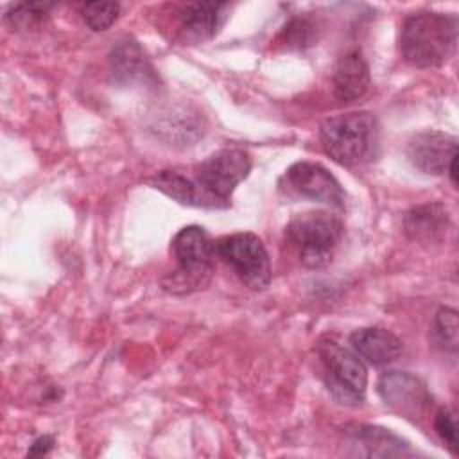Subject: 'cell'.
<instances>
[{"label": "cell", "instance_id": "cell-13", "mask_svg": "<svg viewBox=\"0 0 459 459\" xmlns=\"http://www.w3.org/2000/svg\"><path fill=\"white\" fill-rule=\"evenodd\" d=\"M369 66L366 57L359 50H351L339 57L333 75L332 88L333 95L341 102H353L360 99L369 88Z\"/></svg>", "mask_w": 459, "mask_h": 459}, {"label": "cell", "instance_id": "cell-12", "mask_svg": "<svg viewBox=\"0 0 459 459\" xmlns=\"http://www.w3.org/2000/svg\"><path fill=\"white\" fill-rule=\"evenodd\" d=\"M109 74L117 84H134L154 81V68L143 48L134 39L120 41L109 54Z\"/></svg>", "mask_w": 459, "mask_h": 459}, {"label": "cell", "instance_id": "cell-19", "mask_svg": "<svg viewBox=\"0 0 459 459\" xmlns=\"http://www.w3.org/2000/svg\"><path fill=\"white\" fill-rule=\"evenodd\" d=\"M120 5L117 2H86L81 5L82 22L95 32L109 29L118 18Z\"/></svg>", "mask_w": 459, "mask_h": 459}, {"label": "cell", "instance_id": "cell-2", "mask_svg": "<svg viewBox=\"0 0 459 459\" xmlns=\"http://www.w3.org/2000/svg\"><path fill=\"white\" fill-rule=\"evenodd\" d=\"M323 151L339 165L359 167L377 158L380 147L378 120L369 111H350L326 118L319 127Z\"/></svg>", "mask_w": 459, "mask_h": 459}, {"label": "cell", "instance_id": "cell-6", "mask_svg": "<svg viewBox=\"0 0 459 459\" xmlns=\"http://www.w3.org/2000/svg\"><path fill=\"white\" fill-rule=\"evenodd\" d=\"M215 255L233 269L240 281L262 290L271 281V262L264 242L249 231L224 235L215 242Z\"/></svg>", "mask_w": 459, "mask_h": 459}, {"label": "cell", "instance_id": "cell-22", "mask_svg": "<svg viewBox=\"0 0 459 459\" xmlns=\"http://www.w3.org/2000/svg\"><path fill=\"white\" fill-rule=\"evenodd\" d=\"M434 430L437 432V436L443 439V443L452 450V454L457 452V421H455V416L441 407L434 412Z\"/></svg>", "mask_w": 459, "mask_h": 459}, {"label": "cell", "instance_id": "cell-14", "mask_svg": "<svg viewBox=\"0 0 459 459\" xmlns=\"http://www.w3.org/2000/svg\"><path fill=\"white\" fill-rule=\"evenodd\" d=\"M351 350L371 366H385L402 351V341L385 328H359L350 335Z\"/></svg>", "mask_w": 459, "mask_h": 459}, {"label": "cell", "instance_id": "cell-16", "mask_svg": "<svg viewBox=\"0 0 459 459\" xmlns=\"http://www.w3.org/2000/svg\"><path fill=\"white\" fill-rule=\"evenodd\" d=\"M149 183L163 192L165 195L172 197L174 201L188 206H213L210 197L201 190L195 179L186 178L178 170H160L154 174Z\"/></svg>", "mask_w": 459, "mask_h": 459}, {"label": "cell", "instance_id": "cell-15", "mask_svg": "<svg viewBox=\"0 0 459 459\" xmlns=\"http://www.w3.org/2000/svg\"><path fill=\"white\" fill-rule=\"evenodd\" d=\"M405 233L418 242H437L448 228V213L439 203L420 204L403 219Z\"/></svg>", "mask_w": 459, "mask_h": 459}, {"label": "cell", "instance_id": "cell-10", "mask_svg": "<svg viewBox=\"0 0 459 459\" xmlns=\"http://www.w3.org/2000/svg\"><path fill=\"white\" fill-rule=\"evenodd\" d=\"M407 158L423 174H446L457 160V138L443 131H421L409 140Z\"/></svg>", "mask_w": 459, "mask_h": 459}, {"label": "cell", "instance_id": "cell-1", "mask_svg": "<svg viewBox=\"0 0 459 459\" xmlns=\"http://www.w3.org/2000/svg\"><path fill=\"white\" fill-rule=\"evenodd\" d=\"M457 34L459 22L452 13H412L400 27L402 57L418 68L439 66L455 52Z\"/></svg>", "mask_w": 459, "mask_h": 459}, {"label": "cell", "instance_id": "cell-5", "mask_svg": "<svg viewBox=\"0 0 459 459\" xmlns=\"http://www.w3.org/2000/svg\"><path fill=\"white\" fill-rule=\"evenodd\" d=\"M342 235V221L330 212L298 213L285 226L289 244L307 267H325L330 264Z\"/></svg>", "mask_w": 459, "mask_h": 459}, {"label": "cell", "instance_id": "cell-20", "mask_svg": "<svg viewBox=\"0 0 459 459\" xmlns=\"http://www.w3.org/2000/svg\"><path fill=\"white\" fill-rule=\"evenodd\" d=\"M316 39V29L307 18H292L281 30V43L287 48H307Z\"/></svg>", "mask_w": 459, "mask_h": 459}, {"label": "cell", "instance_id": "cell-9", "mask_svg": "<svg viewBox=\"0 0 459 459\" xmlns=\"http://www.w3.org/2000/svg\"><path fill=\"white\" fill-rule=\"evenodd\" d=\"M377 391L385 405L414 421L432 405L425 384L407 371H385L377 382Z\"/></svg>", "mask_w": 459, "mask_h": 459}, {"label": "cell", "instance_id": "cell-8", "mask_svg": "<svg viewBox=\"0 0 459 459\" xmlns=\"http://www.w3.org/2000/svg\"><path fill=\"white\" fill-rule=\"evenodd\" d=\"M280 186L287 195L312 199L333 208L344 206L346 195L341 183L326 167L316 161L292 163L285 170Z\"/></svg>", "mask_w": 459, "mask_h": 459}, {"label": "cell", "instance_id": "cell-23", "mask_svg": "<svg viewBox=\"0 0 459 459\" xmlns=\"http://www.w3.org/2000/svg\"><path fill=\"white\" fill-rule=\"evenodd\" d=\"M54 446V437L52 436H39L38 439L32 441L30 448H29V455H45L50 452V448Z\"/></svg>", "mask_w": 459, "mask_h": 459}, {"label": "cell", "instance_id": "cell-3", "mask_svg": "<svg viewBox=\"0 0 459 459\" xmlns=\"http://www.w3.org/2000/svg\"><path fill=\"white\" fill-rule=\"evenodd\" d=\"M178 267L163 280V289L170 294H188L203 289L213 271L215 242L201 226L181 228L170 242Z\"/></svg>", "mask_w": 459, "mask_h": 459}, {"label": "cell", "instance_id": "cell-11", "mask_svg": "<svg viewBox=\"0 0 459 459\" xmlns=\"http://www.w3.org/2000/svg\"><path fill=\"white\" fill-rule=\"evenodd\" d=\"M226 2H190L179 11V30L186 41L212 39L226 20Z\"/></svg>", "mask_w": 459, "mask_h": 459}, {"label": "cell", "instance_id": "cell-4", "mask_svg": "<svg viewBox=\"0 0 459 459\" xmlns=\"http://www.w3.org/2000/svg\"><path fill=\"white\" fill-rule=\"evenodd\" d=\"M328 393L342 405H359L366 398L368 369L364 360L337 339L325 335L316 346Z\"/></svg>", "mask_w": 459, "mask_h": 459}, {"label": "cell", "instance_id": "cell-21", "mask_svg": "<svg viewBox=\"0 0 459 459\" xmlns=\"http://www.w3.org/2000/svg\"><path fill=\"white\" fill-rule=\"evenodd\" d=\"M434 332L443 346L455 351V348H457V312L448 307L439 308L436 314V319H434Z\"/></svg>", "mask_w": 459, "mask_h": 459}, {"label": "cell", "instance_id": "cell-18", "mask_svg": "<svg viewBox=\"0 0 459 459\" xmlns=\"http://www.w3.org/2000/svg\"><path fill=\"white\" fill-rule=\"evenodd\" d=\"M54 4L48 2H25V4H14L7 13L5 20L13 29L18 30H29L38 25H41L48 14Z\"/></svg>", "mask_w": 459, "mask_h": 459}, {"label": "cell", "instance_id": "cell-17", "mask_svg": "<svg viewBox=\"0 0 459 459\" xmlns=\"http://www.w3.org/2000/svg\"><path fill=\"white\" fill-rule=\"evenodd\" d=\"M350 434L353 443L364 448L366 455H403L407 452V445L385 429L359 425Z\"/></svg>", "mask_w": 459, "mask_h": 459}, {"label": "cell", "instance_id": "cell-7", "mask_svg": "<svg viewBox=\"0 0 459 459\" xmlns=\"http://www.w3.org/2000/svg\"><path fill=\"white\" fill-rule=\"evenodd\" d=\"M249 154L238 147H226L197 165L195 181L213 206H228L233 190L249 176Z\"/></svg>", "mask_w": 459, "mask_h": 459}]
</instances>
